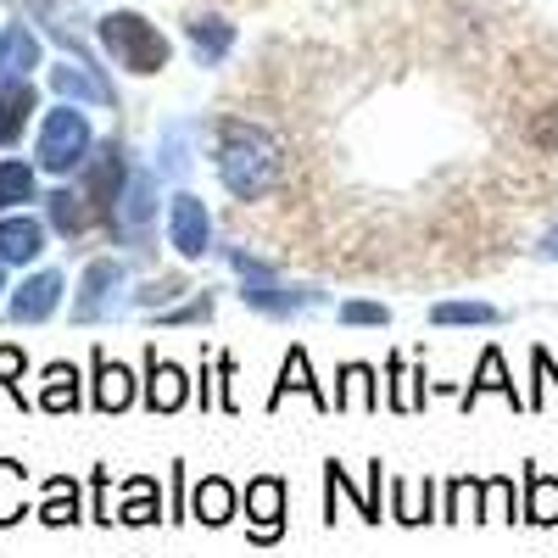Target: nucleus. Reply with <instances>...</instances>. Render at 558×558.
Instances as JSON below:
<instances>
[{
    "mask_svg": "<svg viewBox=\"0 0 558 558\" xmlns=\"http://www.w3.org/2000/svg\"><path fill=\"white\" fill-rule=\"evenodd\" d=\"M520 520L536 531L558 525V475L536 470V463H525V475H520Z\"/></svg>",
    "mask_w": 558,
    "mask_h": 558,
    "instance_id": "nucleus-26",
    "label": "nucleus"
},
{
    "mask_svg": "<svg viewBox=\"0 0 558 558\" xmlns=\"http://www.w3.org/2000/svg\"><path fill=\"white\" fill-rule=\"evenodd\" d=\"M213 368H218V408H223V413H241V397H235V357L218 352Z\"/></svg>",
    "mask_w": 558,
    "mask_h": 558,
    "instance_id": "nucleus-42",
    "label": "nucleus"
},
{
    "mask_svg": "<svg viewBox=\"0 0 558 558\" xmlns=\"http://www.w3.org/2000/svg\"><path fill=\"white\" fill-rule=\"evenodd\" d=\"M34 497H28V470L17 458H0V531H12L23 520H34Z\"/></svg>",
    "mask_w": 558,
    "mask_h": 558,
    "instance_id": "nucleus-27",
    "label": "nucleus"
},
{
    "mask_svg": "<svg viewBox=\"0 0 558 558\" xmlns=\"http://www.w3.org/2000/svg\"><path fill=\"white\" fill-rule=\"evenodd\" d=\"M213 168L235 202H263L286 179V157H279L274 134H263L257 123H241V118L213 123Z\"/></svg>",
    "mask_w": 558,
    "mask_h": 558,
    "instance_id": "nucleus-1",
    "label": "nucleus"
},
{
    "mask_svg": "<svg viewBox=\"0 0 558 558\" xmlns=\"http://www.w3.org/2000/svg\"><path fill=\"white\" fill-rule=\"evenodd\" d=\"M62 291H68V274L62 268H39V274H28L23 286L7 296V318L12 324H45L62 307Z\"/></svg>",
    "mask_w": 558,
    "mask_h": 558,
    "instance_id": "nucleus-10",
    "label": "nucleus"
},
{
    "mask_svg": "<svg viewBox=\"0 0 558 558\" xmlns=\"http://www.w3.org/2000/svg\"><path fill=\"white\" fill-rule=\"evenodd\" d=\"M34 520H39V525H51V531H73V525H84V520H89V508H84V486H78L73 475H45Z\"/></svg>",
    "mask_w": 558,
    "mask_h": 558,
    "instance_id": "nucleus-16",
    "label": "nucleus"
},
{
    "mask_svg": "<svg viewBox=\"0 0 558 558\" xmlns=\"http://www.w3.org/2000/svg\"><path fill=\"white\" fill-rule=\"evenodd\" d=\"M84 386H89V380L78 375V368L57 357V363L39 368V397H34V408H39V413H57V418H62V413H78V408L89 402Z\"/></svg>",
    "mask_w": 558,
    "mask_h": 558,
    "instance_id": "nucleus-19",
    "label": "nucleus"
},
{
    "mask_svg": "<svg viewBox=\"0 0 558 558\" xmlns=\"http://www.w3.org/2000/svg\"><path fill=\"white\" fill-rule=\"evenodd\" d=\"M157 168H134L129 173V191H123V207H118V246H134L146 252L151 235H157Z\"/></svg>",
    "mask_w": 558,
    "mask_h": 558,
    "instance_id": "nucleus-6",
    "label": "nucleus"
},
{
    "mask_svg": "<svg viewBox=\"0 0 558 558\" xmlns=\"http://www.w3.org/2000/svg\"><path fill=\"white\" fill-rule=\"evenodd\" d=\"M481 486H486V475H452L441 486V525L481 520Z\"/></svg>",
    "mask_w": 558,
    "mask_h": 558,
    "instance_id": "nucleus-31",
    "label": "nucleus"
},
{
    "mask_svg": "<svg viewBox=\"0 0 558 558\" xmlns=\"http://www.w3.org/2000/svg\"><path fill=\"white\" fill-rule=\"evenodd\" d=\"M184 134H191V123H173L162 134V146H157V173L162 179H179L184 168H191V151H184Z\"/></svg>",
    "mask_w": 558,
    "mask_h": 558,
    "instance_id": "nucleus-37",
    "label": "nucleus"
},
{
    "mask_svg": "<svg viewBox=\"0 0 558 558\" xmlns=\"http://www.w3.org/2000/svg\"><path fill=\"white\" fill-rule=\"evenodd\" d=\"M235 514H241V486H235V481H223V475H202V481L191 486V520H196V525L223 531Z\"/></svg>",
    "mask_w": 558,
    "mask_h": 558,
    "instance_id": "nucleus-22",
    "label": "nucleus"
},
{
    "mask_svg": "<svg viewBox=\"0 0 558 558\" xmlns=\"http://www.w3.org/2000/svg\"><path fill=\"white\" fill-rule=\"evenodd\" d=\"M184 39H191V51L202 68H218L229 57V45H235V23H223V17H191L184 23Z\"/></svg>",
    "mask_w": 558,
    "mask_h": 558,
    "instance_id": "nucleus-29",
    "label": "nucleus"
},
{
    "mask_svg": "<svg viewBox=\"0 0 558 558\" xmlns=\"http://www.w3.org/2000/svg\"><path fill=\"white\" fill-rule=\"evenodd\" d=\"M140 402H146V413H179L184 402H196V375L184 363H173V357H157V347H146Z\"/></svg>",
    "mask_w": 558,
    "mask_h": 558,
    "instance_id": "nucleus-8",
    "label": "nucleus"
},
{
    "mask_svg": "<svg viewBox=\"0 0 558 558\" xmlns=\"http://www.w3.org/2000/svg\"><path fill=\"white\" fill-rule=\"evenodd\" d=\"M218 257H223L229 268H235L241 279H274V274H279L274 263H263V257H257V252H246V246H218Z\"/></svg>",
    "mask_w": 558,
    "mask_h": 558,
    "instance_id": "nucleus-41",
    "label": "nucleus"
},
{
    "mask_svg": "<svg viewBox=\"0 0 558 558\" xmlns=\"http://www.w3.org/2000/svg\"><path fill=\"white\" fill-rule=\"evenodd\" d=\"M430 324H441V330H458V324L492 330V324H502V313H497L492 302H436V307H430Z\"/></svg>",
    "mask_w": 558,
    "mask_h": 558,
    "instance_id": "nucleus-34",
    "label": "nucleus"
},
{
    "mask_svg": "<svg viewBox=\"0 0 558 558\" xmlns=\"http://www.w3.org/2000/svg\"><path fill=\"white\" fill-rule=\"evenodd\" d=\"M191 520V475H184V463L173 458L168 463V525H184Z\"/></svg>",
    "mask_w": 558,
    "mask_h": 558,
    "instance_id": "nucleus-40",
    "label": "nucleus"
},
{
    "mask_svg": "<svg viewBox=\"0 0 558 558\" xmlns=\"http://www.w3.org/2000/svg\"><path fill=\"white\" fill-rule=\"evenodd\" d=\"M39 162H23V157H0V218L7 213H23L28 202H39Z\"/></svg>",
    "mask_w": 558,
    "mask_h": 558,
    "instance_id": "nucleus-28",
    "label": "nucleus"
},
{
    "mask_svg": "<svg viewBox=\"0 0 558 558\" xmlns=\"http://www.w3.org/2000/svg\"><path fill=\"white\" fill-rule=\"evenodd\" d=\"M101 45H107V57L123 68V73H134V78H151V73H162L168 68V39L157 34V23H146L140 12H107L101 17Z\"/></svg>",
    "mask_w": 558,
    "mask_h": 558,
    "instance_id": "nucleus-4",
    "label": "nucleus"
},
{
    "mask_svg": "<svg viewBox=\"0 0 558 558\" xmlns=\"http://www.w3.org/2000/svg\"><path fill=\"white\" fill-rule=\"evenodd\" d=\"M123 279H129V263H123V257H96V263H84L78 296H73V324H96Z\"/></svg>",
    "mask_w": 558,
    "mask_h": 558,
    "instance_id": "nucleus-12",
    "label": "nucleus"
},
{
    "mask_svg": "<svg viewBox=\"0 0 558 558\" xmlns=\"http://www.w3.org/2000/svg\"><path fill=\"white\" fill-rule=\"evenodd\" d=\"M241 302L252 307V313H263V318H291V313H307V307H318L324 302V291H313V286H286V279H241Z\"/></svg>",
    "mask_w": 558,
    "mask_h": 558,
    "instance_id": "nucleus-11",
    "label": "nucleus"
},
{
    "mask_svg": "<svg viewBox=\"0 0 558 558\" xmlns=\"http://www.w3.org/2000/svg\"><path fill=\"white\" fill-rule=\"evenodd\" d=\"M241 508H246V536H252L257 547H274L279 536H286L291 492H286V481H279V475H257V481H246Z\"/></svg>",
    "mask_w": 558,
    "mask_h": 558,
    "instance_id": "nucleus-7",
    "label": "nucleus"
},
{
    "mask_svg": "<svg viewBox=\"0 0 558 558\" xmlns=\"http://www.w3.org/2000/svg\"><path fill=\"white\" fill-rule=\"evenodd\" d=\"M430 402V386H425V352L408 357V352H391L386 357V408L391 413H418Z\"/></svg>",
    "mask_w": 558,
    "mask_h": 558,
    "instance_id": "nucleus-17",
    "label": "nucleus"
},
{
    "mask_svg": "<svg viewBox=\"0 0 558 558\" xmlns=\"http://www.w3.org/2000/svg\"><path fill=\"white\" fill-rule=\"evenodd\" d=\"M118 525L146 531V525H168V497L151 475H129L123 481V502H118Z\"/></svg>",
    "mask_w": 558,
    "mask_h": 558,
    "instance_id": "nucleus-24",
    "label": "nucleus"
},
{
    "mask_svg": "<svg viewBox=\"0 0 558 558\" xmlns=\"http://www.w3.org/2000/svg\"><path fill=\"white\" fill-rule=\"evenodd\" d=\"M39 68V34L28 23H12L0 34V78H28Z\"/></svg>",
    "mask_w": 558,
    "mask_h": 558,
    "instance_id": "nucleus-30",
    "label": "nucleus"
},
{
    "mask_svg": "<svg viewBox=\"0 0 558 558\" xmlns=\"http://www.w3.org/2000/svg\"><path fill=\"white\" fill-rule=\"evenodd\" d=\"M23 375H28V352L12 347V341H0V391H7L17 408H28V397H23Z\"/></svg>",
    "mask_w": 558,
    "mask_h": 558,
    "instance_id": "nucleus-36",
    "label": "nucleus"
},
{
    "mask_svg": "<svg viewBox=\"0 0 558 558\" xmlns=\"http://www.w3.org/2000/svg\"><path fill=\"white\" fill-rule=\"evenodd\" d=\"M45 241H51V223H45V213H7L0 218V263L7 268H28L45 257Z\"/></svg>",
    "mask_w": 558,
    "mask_h": 558,
    "instance_id": "nucleus-14",
    "label": "nucleus"
},
{
    "mask_svg": "<svg viewBox=\"0 0 558 558\" xmlns=\"http://www.w3.org/2000/svg\"><path fill=\"white\" fill-rule=\"evenodd\" d=\"M168 246H173L184 263H202V257L218 252V241H213V213H207V202H202L196 191H173V196H168Z\"/></svg>",
    "mask_w": 558,
    "mask_h": 558,
    "instance_id": "nucleus-5",
    "label": "nucleus"
},
{
    "mask_svg": "<svg viewBox=\"0 0 558 558\" xmlns=\"http://www.w3.org/2000/svg\"><path fill=\"white\" fill-rule=\"evenodd\" d=\"M386 380L375 363H341L336 368V413H380Z\"/></svg>",
    "mask_w": 558,
    "mask_h": 558,
    "instance_id": "nucleus-18",
    "label": "nucleus"
},
{
    "mask_svg": "<svg viewBox=\"0 0 558 558\" xmlns=\"http://www.w3.org/2000/svg\"><path fill=\"white\" fill-rule=\"evenodd\" d=\"M39 207H45L51 235H62V241H84L89 229H96V218H89V207H84V196H78V184H68V179L57 184V191H45Z\"/></svg>",
    "mask_w": 558,
    "mask_h": 558,
    "instance_id": "nucleus-25",
    "label": "nucleus"
},
{
    "mask_svg": "<svg viewBox=\"0 0 558 558\" xmlns=\"http://www.w3.org/2000/svg\"><path fill=\"white\" fill-rule=\"evenodd\" d=\"M196 286L184 274H157V279H146L134 296H129V307H140V313H162V307H173L179 296H191Z\"/></svg>",
    "mask_w": 558,
    "mask_h": 558,
    "instance_id": "nucleus-33",
    "label": "nucleus"
},
{
    "mask_svg": "<svg viewBox=\"0 0 558 558\" xmlns=\"http://www.w3.org/2000/svg\"><path fill=\"white\" fill-rule=\"evenodd\" d=\"M51 89H57V101H89V107H118V89L101 68H89V62H57L51 68Z\"/></svg>",
    "mask_w": 558,
    "mask_h": 558,
    "instance_id": "nucleus-21",
    "label": "nucleus"
},
{
    "mask_svg": "<svg viewBox=\"0 0 558 558\" xmlns=\"http://www.w3.org/2000/svg\"><path fill=\"white\" fill-rule=\"evenodd\" d=\"M39 112V89L28 78H0V151H17Z\"/></svg>",
    "mask_w": 558,
    "mask_h": 558,
    "instance_id": "nucleus-20",
    "label": "nucleus"
},
{
    "mask_svg": "<svg viewBox=\"0 0 558 558\" xmlns=\"http://www.w3.org/2000/svg\"><path fill=\"white\" fill-rule=\"evenodd\" d=\"M481 520L486 525H514L520 520V486H514V475H486V486H481Z\"/></svg>",
    "mask_w": 558,
    "mask_h": 558,
    "instance_id": "nucleus-32",
    "label": "nucleus"
},
{
    "mask_svg": "<svg viewBox=\"0 0 558 558\" xmlns=\"http://www.w3.org/2000/svg\"><path fill=\"white\" fill-rule=\"evenodd\" d=\"M213 313H218V291L202 286V291H191V296H179L173 307H162L157 324H173V330H184V324H207Z\"/></svg>",
    "mask_w": 558,
    "mask_h": 558,
    "instance_id": "nucleus-35",
    "label": "nucleus"
},
{
    "mask_svg": "<svg viewBox=\"0 0 558 558\" xmlns=\"http://www.w3.org/2000/svg\"><path fill=\"white\" fill-rule=\"evenodd\" d=\"M89 520H96V525H112L118 520L112 514V470H107V463L89 470Z\"/></svg>",
    "mask_w": 558,
    "mask_h": 558,
    "instance_id": "nucleus-39",
    "label": "nucleus"
},
{
    "mask_svg": "<svg viewBox=\"0 0 558 558\" xmlns=\"http://www.w3.org/2000/svg\"><path fill=\"white\" fill-rule=\"evenodd\" d=\"M536 252H542L547 263H558V223H553V229H547V235H542V246H536Z\"/></svg>",
    "mask_w": 558,
    "mask_h": 558,
    "instance_id": "nucleus-43",
    "label": "nucleus"
},
{
    "mask_svg": "<svg viewBox=\"0 0 558 558\" xmlns=\"http://www.w3.org/2000/svg\"><path fill=\"white\" fill-rule=\"evenodd\" d=\"M140 402V380L134 368H123L107 347L89 352V408L96 413H129Z\"/></svg>",
    "mask_w": 558,
    "mask_h": 558,
    "instance_id": "nucleus-9",
    "label": "nucleus"
},
{
    "mask_svg": "<svg viewBox=\"0 0 558 558\" xmlns=\"http://www.w3.org/2000/svg\"><path fill=\"white\" fill-rule=\"evenodd\" d=\"M336 318L352 324V330H386V324H391V307H386V302H341Z\"/></svg>",
    "mask_w": 558,
    "mask_h": 558,
    "instance_id": "nucleus-38",
    "label": "nucleus"
},
{
    "mask_svg": "<svg viewBox=\"0 0 558 558\" xmlns=\"http://www.w3.org/2000/svg\"><path fill=\"white\" fill-rule=\"evenodd\" d=\"M129 173H134V162L123 151V140H101V146L89 151V162L73 173L89 218H96L101 235H112V246H118V207H123V191H129Z\"/></svg>",
    "mask_w": 558,
    "mask_h": 558,
    "instance_id": "nucleus-2",
    "label": "nucleus"
},
{
    "mask_svg": "<svg viewBox=\"0 0 558 558\" xmlns=\"http://www.w3.org/2000/svg\"><path fill=\"white\" fill-rule=\"evenodd\" d=\"M89 151H96V134H89V112H78V101H62L39 118V134H34V162L39 173L51 179H73Z\"/></svg>",
    "mask_w": 558,
    "mask_h": 558,
    "instance_id": "nucleus-3",
    "label": "nucleus"
},
{
    "mask_svg": "<svg viewBox=\"0 0 558 558\" xmlns=\"http://www.w3.org/2000/svg\"><path fill=\"white\" fill-rule=\"evenodd\" d=\"M7 296H12L7 291V263H0V313H7Z\"/></svg>",
    "mask_w": 558,
    "mask_h": 558,
    "instance_id": "nucleus-44",
    "label": "nucleus"
},
{
    "mask_svg": "<svg viewBox=\"0 0 558 558\" xmlns=\"http://www.w3.org/2000/svg\"><path fill=\"white\" fill-rule=\"evenodd\" d=\"M386 514L397 520V525H408V531H418V525H430V520H441V502H436V481L425 475V481H408V475H391L386 481Z\"/></svg>",
    "mask_w": 558,
    "mask_h": 558,
    "instance_id": "nucleus-15",
    "label": "nucleus"
},
{
    "mask_svg": "<svg viewBox=\"0 0 558 558\" xmlns=\"http://www.w3.org/2000/svg\"><path fill=\"white\" fill-rule=\"evenodd\" d=\"M481 397H502L508 408H531V397H520V391H514V380H508V363H502V352H497V347H486V352H481V363H475V380L458 391V408L470 413Z\"/></svg>",
    "mask_w": 558,
    "mask_h": 558,
    "instance_id": "nucleus-23",
    "label": "nucleus"
},
{
    "mask_svg": "<svg viewBox=\"0 0 558 558\" xmlns=\"http://www.w3.org/2000/svg\"><path fill=\"white\" fill-rule=\"evenodd\" d=\"M291 391H296V397H307L318 413H336V397H330V391H324V386L313 380L307 347H291V352H286V363H279V380H274V391H268V402H263V408H268V413H279Z\"/></svg>",
    "mask_w": 558,
    "mask_h": 558,
    "instance_id": "nucleus-13",
    "label": "nucleus"
}]
</instances>
